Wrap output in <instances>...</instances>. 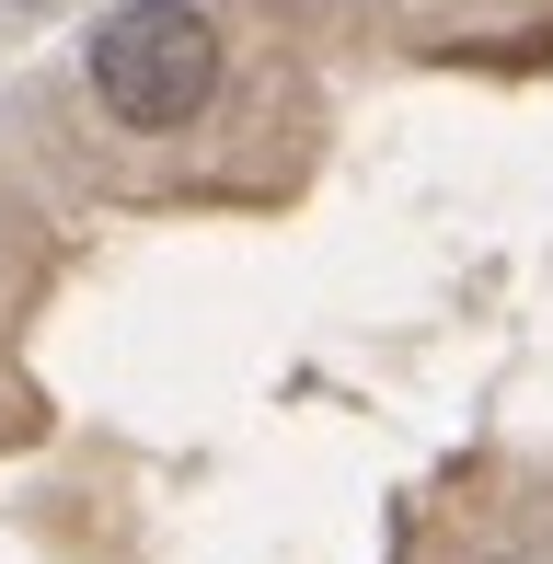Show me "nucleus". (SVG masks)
I'll list each match as a JSON object with an SVG mask.
<instances>
[{"label": "nucleus", "instance_id": "1", "mask_svg": "<svg viewBox=\"0 0 553 564\" xmlns=\"http://www.w3.org/2000/svg\"><path fill=\"white\" fill-rule=\"evenodd\" d=\"M93 105L116 127H196L219 93V23L196 0H116L82 46Z\"/></svg>", "mask_w": 553, "mask_h": 564}]
</instances>
